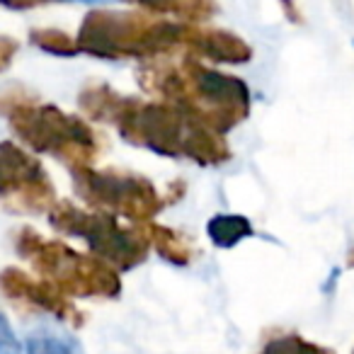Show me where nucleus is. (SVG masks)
<instances>
[{"mask_svg": "<svg viewBox=\"0 0 354 354\" xmlns=\"http://www.w3.org/2000/svg\"><path fill=\"white\" fill-rule=\"evenodd\" d=\"M83 3H100V0H83Z\"/></svg>", "mask_w": 354, "mask_h": 354, "instance_id": "nucleus-3", "label": "nucleus"}, {"mask_svg": "<svg viewBox=\"0 0 354 354\" xmlns=\"http://www.w3.org/2000/svg\"><path fill=\"white\" fill-rule=\"evenodd\" d=\"M22 344L20 339L15 337L12 328L8 325V320L0 315V354H20Z\"/></svg>", "mask_w": 354, "mask_h": 354, "instance_id": "nucleus-2", "label": "nucleus"}, {"mask_svg": "<svg viewBox=\"0 0 354 354\" xmlns=\"http://www.w3.org/2000/svg\"><path fill=\"white\" fill-rule=\"evenodd\" d=\"M25 354H83V349L71 333L56 328H39L25 337Z\"/></svg>", "mask_w": 354, "mask_h": 354, "instance_id": "nucleus-1", "label": "nucleus"}]
</instances>
